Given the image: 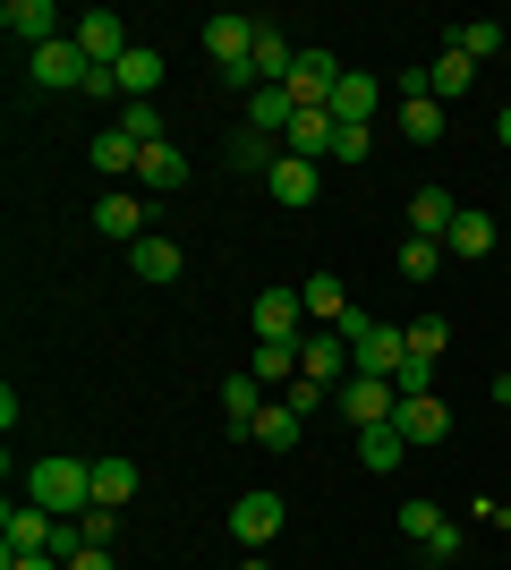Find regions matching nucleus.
Instances as JSON below:
<instances>
[{
  "label": "nucleus",
  "mask_w": 511,
  "mask_h": 570,
  "mask_svg": "<svg viewBox=\"0 0 511 570\" xmlns=\"http://www.w3.org/2000/svg\"><path fill=\"white\" fill-rule=\"evenodd\" d=\"M26 77H35L43 95H86V77H95V60H86V43H77V35H60V43L26 51Z\"/></svg>",
  "instance_id": "2"
},
{
  "label": "nucleus",
  "mask_w": 511,
  "mask_h": 570,
  "mask_svg": "<svg viewBox=\"0 0 511 570\" xmlns=\"http://www.w3.org/2000/svg\"><path fill=\"white\" fill-rule=\"evenodd\" d=\"M51 546H60V520H51L43 502H26V511L9 502L0 511V553H51Z\"/></svg>",
  "instance_id": "6"
},
{
  "label": "nucleus",
  "mask_w": 511,
  "mask_h": 570,
  "mask_svg": "<svg viewBox=\"0 0 511 570\" xmlns=\"http://www.w3.org/2000/svg\"><path fill=\"white\" fill-rule=\"evenodd\" d=\"M128 273H137L146 289H170L179 273H188V256H179V238L154 230V238H137V247H128Z\"/></svg>",
  "instance_id": "13"
},
{
  "label": "nucleus",
  "mask_w": 511,
  "mask_h": 570,
  "mask_svg": "<svg viewBox=\"0 0 511 570\" xmlns=\"http://www.w3.org/2000/svg\"><path fill=\"white\" fill-rule=\"evenodd\" d=\"M86 163H95V170H137V145H128L120 128H102V137L86 145Z\"/></svg>",
  "instance_id": "37"
},
{
  "label": "nucleus",
  "mask_w": 511,
  "mask_h": 570,
  "mask_svg": "<svg viewBox=\"0 0 511 570\" xmlns=\"http://www.w3.org/2000/svg\"><path fill=\"white\" fill-rule=\"evenodd\" d=\"M375 102H384V86H375L366 69H350V77L333 86V102H324V111H333L341 128H366V119H375Z\"/></svg>",
  "instance_id": "18"
},
{
  "label": "nucleus",
  "mask_w": 511,
  "mask_h": 570,
  "mask_svg": "<svg viewBox=\"0 0 511 570\" xmlns=\"http://www.w3.org/2000/svg\"><path fill=\"white\" fill-rule=\"evenodd\" d=\"M333 409L350 417V434H366V426H392V409H401V392L392 383H375V375H350L333 392Z\"/></svg>",
  "instance_id": "4"
},
{
  "label": "nucleus",
  "mask_w": 511,
  "mask_h": 570,
  "mask_svg": "<svg viewBox=\"0 0 511 570\" xmlns=\"http://www.w3.org/2000/svg\"><path fill=\"white\" fill-rule=\"evenodd\" d=\"M291 69H298L291 35H282V26H256V51H247V77H256V95H265V86H291Z\"/></svg>",
  "instance_id": "14"
},
{
  "label": "nucleus",
  "mask_w": 511,
  "mask_h": 570,
  "mask_svg": "<svg viewBox=\"0 0 511 570\" xmlns=\"http://www.w3.org/2000/svg\"><path fill=\"white\" fill-rule=\"evenodd\" d=\"M247 375H256V383H298V341H256Z\"/></svg>",
  "instance_id": "30"
},
{
  "label": "nucleus",
  "mask_w": 511,
  "mask_h": 570,
  "mask_svg": "<svg viewBox=\"0 0 511 570\" xmlns=\"http://www.w3.org/2000/svg\"><path fill=\"white\" fill-rule=\"evenodd\" d=\"M401 460H410V443H401V426H366V434H358V469H366V476H392V469H401Z\"/></svg>",
  "instance_id": "24"
},
{
  "label": "nucleus",
  "mask_w": 511,
  "mask_h": 570,
  "mask_svg": "<svg viewBox=\"0 0 511 570\" xmlns=\"http://www.w3.org/2000/svg\"><path fill=\"white\" fill-rule=\"evenodd\" d=\"M137 188L146 196H170V188H188V154H179V145H146V154H137Z\"/></svg>",
  "instance_id": "17"
},
{
  "label": "nucleus",
  "mask_w": 511,
  "mask_h": 570,
  "mask_svg": "<svg viewBox=\"0 0 511 570\" xmlns=\"http://www.w3.org/2000/svg\"><path fill=\"white\" fill-rule=\"evenodd\" d=\"M298 426H307V417H298L291 401H265V417H256V434H247V443H265V452H291Z\"/></svg>",
  "instance_id": "27"
},
{
  "label": "nucleus",
  "mask_w": 511,
  "mask_h": 570,
  "mask_svg": "<svg viewBox=\"0 0 511 570\" xmlns=\"http://www.w3.org/2000/svg\"><path fill=\"white\" fill-rule=\"evenodd\" d=\"M95 502L102 511H128V502H137V460H95Z\"/></svg>",
  "instance_id": "23"
},
{
  "label": "nucleus",
  "mask_w": 511,
  "mask_h": 570,
  "mask_svg": "<svg viewBox=\"0 0 511 570\" xmlns=\"http://www.w3.org/2000/svg\"><path fill=\"white\" fill-rule=\"evenodd\" d=\"M69 570H111V546H86V553H69Z\"/></svg>",
  "instance_id": "44"
},
{
  "label": "nucleus",
  "mask_w": 511,
  "mask_h": 570,
  "mask_svg": "<svg viewBox=\"0 0 511 570\" xmlns=\"http://www.w3.org/2000/svg\"><path fill=\"white\" fill-rule=\"evenodd\" d=\"M494 137H503V145H511V102H503V111H494Z\"/></svg>",
  "instance_id": "46"
},
{
  "label": "nucleus",
  "mask_w": 511,
  "mask_h": 570,
  "mask_svg": "<svg viewBox=\"0 0 511 570\" xmlns=\"http://www.w3.org/2000/svg\"><path fill=\"white\" fill-rule=\"evenodd\" d=\"M452 222H461V205H452L443 188H417V196H410V230H417V238H443Z\"/></svg>",
  "instance_id": "26"
},
{
  "label": "nucleus",
  "mask_w": 511,
  "mask_h": 570,
  "mask_svg": "<svg viewBox=\"0 0 511 570\" xmlns=\"http://www.w3.org/2000/svg\"><path fill=\"white\" fill-rule=\"evenodd\" d=\"M111 77H120V102H154V86H163V51H154V43H128V60Z\"/></svg>",
  "instance_id": "21"
},
{
  "label": "nucleus",
  "mask_w": 511,
  "mask_h": 570,
  "mask_svg": "<svg viewBox=\"0 0 511 570\" xmlns=\"http://www.w3.org/2000/svg\"><path fill=\"white\" fill-rule=\"evenodd\" d=\"M0 26H9V35H18L26 51H43V43H60V35H69L51 0H9V9H0Z\"/></svg>",
  "instance_id": "15"
},
{
  "label": "nucleus",
  "mask_w": 511,
  "mask_h": 570,
  "mask_svg": "<svg viewBox=\"0 0 511 570\" xmlns=\"http://www.w3.org/2000/svg\"><path fill=\"white\" fill-rule=\"evenodd\" d=\"M291 119H298L291 86H265V95H247V128H256V137H291Z\"/></svg>",
  "instance_id": "22"
},
{
  "label": "nucleus",
  "mask_w": 511,
  "mask_h": 570,
  "mask_svg": "<svg viewBox=\"0 0 511 570\" xmlns=\"http://www.w3.org/2000/svg\"><path fill=\"white\" fill-rule=\"evenodd\" d=\"M256 417H265V383L247 375V366H239V375H222V426L256 434Z\"/></svg>",
  "instance_id": "16"
},
{
  "label": "nucleus",
  "mask_w": 511,
  "mask_h": 570,
  "mask_svg": "<svg viewBox=\"0 0 511 570\" xmlns=\"http://www.w3.org/2000/svg\"><path fill=\"white\" fill-rule=\"evenodd\" d=\"M452 51H461V60H478V69H487V60H503V26H494V18L461 26V35H452Z\"/></svg>",
  "instance_id": "33"
},
{
  "label": "nucleus",
  "mask_w": 511,
  "mask_h": 570,
  "mask_svg": "<svg viewBox=\"0 0 511 570\" xmlns=\"http://www.w3.org/2000/svg\"><path fill=\"white\" fill-rule=\"evenodd\" d=\"M341 77H350V69H341L333 51H298V69H291V102H298V111H324Z\"/></svg>",
  "instance_id": "12"
},
{
  "label": "nucleus",
  "mask_w": 511,
  "mask_h": 570,
  "mask_svg": "<svg viewBox=\"0 0 511 570\" xmlns=\"http://www.w3.org/2000/svg\"><path fill=\"white\" fill-rule=\"evenodd\" d=\"M239 570H273V562H265V553H247V562H239Z\"/></svg>",
  "instance_id": "47"
},
{
  "label": "nucleus",
  "mask_w": 511,
  "mask_h": 570,
  "mask_svg": "<svg viewBox=\"0 0 511 570\" xmlns=\"http://www.w3.org/2000/svg\"><path fill=\"white\" fill-rule=\"evenodd\" d=\"M350 357H358V375L401 383V366H410V333H401V324H366V341H358Z\"/></svg>",
  "instance_id": "8"
},
{
  "label": "nucleus",
  "mask_w": 511,
  "mask_h": 570,
  "mask_svg": "<svg viewBox=\"0 0 511 570\" xmlns=\"http://www.w3.org/2000/svg\"><path fill=\"white\" fill-rule=\"evenodd\" d=\"M298 298H307V315H316V324H341V315H350V289H341V273H307V289H298Z\"/></svg>",
  "instance_id": "31"
},
{
  "label": "nucleus",
  "mask_w": 511,
  "mask_h": 570,
  "mask_svg": "<svg viewBox=\"0 0 511 570\" xmlns=\"http://www.w3.org/2000/svg\"><path fill=\"white\" fill-rule=\"evenodd\" d=\"M273 163H282V145L256 137V128H239L230 137V170H247V179H273Z\"/></svg>",
  "instance_id": "29"
},
{
  "label": "nucleus",
  "mask_w": 511,
  "mask_h": 570,
  "mask_svg": "<svg viewBox=\"0 0 511 570\" xmlns=\"http://www.w3.org/2000/svg\"><path fill=\"white\" fill-rule=\"evenodd\" d=\"M392 426H401V443H410V452H435L443 434H452V409H443L435 392H417V401L392 409Z\"/></svg>",
  "instance_id": "9"
},
{
  "label": "nucleus",
  "mask_w": 511,
  "mask_h": 570,
  "mask_svg": "<svg viewBox=\"0 0 511 570\" xmlns=\"http://www.w3.org/2000/svg\"><path fill=\"white\" fill-rule=\"evenodd\" d=\"M443 256H469V264H478V256H494V222H487V214H469V205H461V222L443 230Z\"/></svg>",
  "instance_id": "25"
},
{
  "label": "nucleus",
  "mask_w": 511,
  "mask_h": 570,
  "mask_svg": "<svg viewBox=\"0 0 511 570\" xmlns=\"http://www.w3.org/2000/svg\"><path fill=\"white\" fill-rule=\"evenodd\" d=\"M111 528H120V511H102V502L77 511V537H86V546H111Z\"/></svg>",
  "instance_id": "39"
},
{
  "label": "nucleus",
  "mask_w": 511,
  "mask_h": 570,
  "mask_svg": "<svg viewBox=\"0 0 511 570\" xmlns=\"http://www.w3.org/2000/svg\"><path fill=\"white\" fill-rule=\"evenodd\" d=\"M95 230H102V238H120V247L154 238V230H146V196H128V188H120V196H102V205H95Z\"/></svg>",
  "instance_id": "19"
},
{
  "label": "nucleus",
  "mask_w": 511,
  "mask_h": 570,
  "mask_svg": "<svg viewBox=\"0 0 511 570\" xmlns=\"http://www.w3.org/2000/svg\"><path fill=\"white\" fill-rule=\"evenodd\" d=\"M298 375L324 383V392H341V383L358 375V357H350V341H341V333H324V324H316V333L298 341Z\"/></svg>",
  "instance_id": "5"
},
{
  "label": "nucleus",
  "mask_w": 511,
  "mask_h": 570,
  "mask_svg": "<svg viewBox=\"0 0 511 570\" xmlns=\"http://www.w3.org/2000/svg\"><path fill=\"white\" fill-rule=\"evenodd\" d=\"M247 324H256V341H307L298 324H307V298L298 289H265L256 307H247Z\"/></svg>",
  "instance_id": "11"
},
{
  "label": "nucleus",
  "mask_w": 511,
  "mask_h": 570,
  "mask_svg": "<svg viewBox=\"0 0 511 570\" xmlns=\"http://www.w3.org/2000/svg\"><path fill=\"white\" fill-rule=\"evenodd\" d=\"M426 86H435V102H443V95H469V86H478V60H461V51L443 43V60L426 69Z\"/></svg>",
  "instance_id": "34"
},
{
  "label": "nucleus",
  "mask_w": 511,
  "mask_h": 570,
  "mask_svg": "<svg viewBox=\"0 0 511 570\" xmlns=\"http://www.w3.org/2000/svg\"><path fill=\"white\" fill-rule=\"evenodd\" d=\"M282 401H291V409H298V417H316V409H324V401H333V392H324V383H307V375H298V383H282Z\"/></svg>",
  "instance_id": "40"
},
{
  "label": "nucleus",
  "mask_w": 511,
  "mask_h": 570,
  "mask_svg": "<svg viewBox=\"0 0 511 570\" xmlns=\"http://www.w3.org/2000/svg\"><path fill=\"white\" fill-rule=\"evenodd\" d=\"M120 137L137 145V154H146V145H163V111H154V102H120Z\"/></svg>",
  "instance_id": "36"
},
{
  "label": "nucleus",
  "mask_w": 511,
  "mask_h": 570,
  "mask_svg": "<svg viewBox=\"0 0 511 570\" xmlns=\"http://www.w3.org/2000/svg\"><path fill=\"white\" fill-rule=\"evenodd\" d=\"M265 188H273V205H282V214H307V205L324 196V170H316V163H298L291 145H282V163H273Z\"/></svg>",
  "instance_id": "10"
},
{
  "label": "nucleus",
  "mask_w": 511,
  "mask_h": 570,
  "mask_svg": "<svg viewBox=\"0 0 511 570\" xmlns=\"http://www.w3.org/2000/svg\"><path fill=\"white\" fill-rule=\"evenodd\" d=\"M443 520H452L443 502H401V537H410V546H426V537H435Z\"/></svg>",
  "instance_id": "38"
},
{
  "label": "nucleus",
  "mask_w": 511,
  "mask_h": 570,
  "mask_svg": "<svg viewBox=\"0 0 511 570\" xmlns=\"http://www.w3.org/2000/svg\"><path fill=\"white\" fill-rule=\"evenodd\" d=\"M0 570H69L60 553H0Z\"/></svg>",
  "instance_id": "43"
},
{
  "label": "nucleus",
  "mask_w": 511,
  "mask_h": 570,
  "mask_svg": "<svg viewBox=\"0 0 511 570\" xmlns=\"http://www.w3.org/2000/svg\"><path fill=\"white\" fill-rule=\"evenodd\" d=\"M26 502H43L51 520H77V511H95V460L43 452L35 469H26Z\"/></svg>",
  "instance_id": "1"
},
{
  "label": "nucleus",
  "mask_w": 511,
  "mask_h": 570,
  "mask_svg": "<svg viewBox=\"0 0 511 570\" xmlns=\"http://www.w3.org/2000/svg\"><path fill=\"white\" fill-rule=\"evenodd\" d=\"M333 163H366V128H341V137H333Z\"/></svg>",
  "instance_id": "42"
},
{
  "label": "nucleus",
  "mask_w": 511,
  "mask_h": 570,
  "mask_svg": "<svg viewBox=\"0 0 511 570\" xmlns=\"http://www.w3.org/2000/svg\"><path fill=\"white\" fill-rule=\"evenodd\" d=\"M69 35L86 43V60H95V69H120V60H128V18H120V9H86Z\"/></svg>",
  "instance_id": "7"
},
{
  "label": "nucleus",
  "mask_w": 511,
  "mask_h": 570,
  "mask_svg": "<svg viewBox=\"0 0 511 570\" xmlns=\"http://www.w3.org/2000/svg\"><path fill=\"white\" fill-rule=\"evenodd\" d=\"M443 273V238H401V282H435Z\"/></svg>",
  "instance_id": "35"
},
{
  "label": "nucleus",
  "mask_w": 511,
  "mask_h": 570,
  "mask_svg": "<svg viewBox=\"0 0 511 570\" xmlns=\"http://www.w3.org/2000/svg\"><path fill=\"white\" fill-rule=\"evenodd\" d=\"M401 333H410V366L435 375V357L452 350V324H443V315H417V324H401Z\"/></svg>",
  "instance_id": "28"
},
{
  "label": "nucleus",
  "mask_w": 511,
  "mask_h": 570,
  "mask_svg": "<svg viewBox=\"0 0 511 570\" xmlns=\"http://www.w3.org/2000/svg\"><path fill=\"white\" fill-rule=\"evenodd\" d=\"M494 401H503V409H511V366H494Z\"/></svg>",
  "instance_id": "45"
},
{
  "label": "nucleus",
  "mask_w": 511,
  "mask_h": 570,
  "mask_svg": "<svg viewBox=\"0 0 511 570\" xmlns=\"http://www.w3.org/2000/svg\"><path fill=\"white\" fill-rule=\"evenodd\" d=\"M469 520H478V528H511V502H494V494H478V502H469Z\"/></svg>",
  "instance_id": "41"
},
{
  "label": "nucleus",
  "mask_w": 511,
  "mask_h": 570,
  "mask_svg": "<svg viewBox=\"0 0 511 570\" xmlns=\"http://www.w3.org/2000/svg\"><path fill=\"white\" fill-rule=\"evenodd\" d=\"M282 520H291V502H282V494H265V485L230 502V537H239L247 553H265L273 537H282Z\"/></svg>",
  "instance_id": "3"
},
{
  "label": "nucleus",
  "mask_w": 511,
  "mask_h": 570,
  "mask_svg": "<svg viewBox=\"0 0 511 570\" xmlns=\"http://www.w3.org/2000/svg\"><path fill=\"white\" fill-rule=\"evenodd\" d=\"M401 137H410V145H443V102L435 95L401 102Z\"/></svg>",
  "instance_id": "32"
},
{
  "label": "nucleus",
  "mask_w": 511,
  "mask_h": 570,
  "mask_svg": "<svg viewBox=\"0 0 511 570\" xmlns=\"http://www.w3.org/2000/svg\"><path fill=\"white\" fill-rule=\"evenodd\" d=\"M333 137H341V119H333V111H298L282 145H291L298 163H333Z\"/></svg>",
  "instance_id": "20"
}]
</instances>
